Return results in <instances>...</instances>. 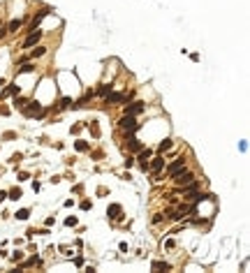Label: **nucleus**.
I'll return each instance as SVG.
<instances>
[{"instance_id":"2f4dec72","label":"nucleus","mask_w":250,"mask_h":273,"mask_svg":"<svg viewBox=\"0 0 250 273\" xmlns=\"http://www.w3.org/2000/svg\"><path fill=\"white\" fill-rule=\"evenodd\" d=\"M7 35V26H0V37H5Z\"/></svg>"},{"instance_id":"bb28decb","label":"nucleus","mask_w":250,"mask_h":273,"mask_svg":"<svg viewBox=\"0 0 250 273\" xmlns=\"http://www.w3.org/2000/svg\"><path fill=\"white\" fill-rule=\"evenodd\" d=\"M65 225H67V227H74V225H77V218H74V215H70L67 220H65Z\"/></svg>"},{"instance_id":"20e7f679","label":"nucleus","mask_w":250,"mask_h":273,"mask_svg":"<svg viewBox=\"0 0 250 273\" xmlns=\"http://www.w3.org/2000/svg\"><path fill=\"white\" fill-rule=\"evenodd\" d=\"M174 181H176V185H181V188H183V185H188L190 181H195V174L183 169V171H178L176 176H174Z\"/></svg>"},{"instance_id":"c85d7f7f","label":"nucleus","mask_w":250,"mask_h":273,"mask_svg":"<svg viewBox=\"0 0 250 273\" xmlns=\"http://www.w3.org/2000/svg\"><path fill=\"white\" fill-rule=\"evenodd\" d=\"M12 259H14V262H21V259H23V252H14V255H12Z\"/></svg>"},{"instance_id":"a878e982","label":"nucleus","mask_w":250,"mask_h":273,"mask_svg":"<svg viewBox=\"0 0 250 273\" xmlns=\"http://www.w3.org/2000/svg\"><path fill=\"white\" fill-rule=\"evenodd\" d=\"M21 158H23V155H21V153H14V155H12V158H9V162H12V164H16V162H19Z\"/></svg>"},{"instance_id":"2eb2a0df","label":"nucleus","mask_w":250,"mask_h":273,"mask_svg":"<svg viewBox=\"0 0 250 273\" xmlns=\"http://www.w3.org/2000/svg\"><path fill=\"white\" fill-rule=\"evenodd\" d=\"M21 26H23V21H21V19H14V21L7 23V32H16Z\"/></svg>"},{"instance_id":"b1692460","label":"nucleus","mask_w":250,"mask_h":273,"mask_svg":"<svg viewBox=\"0 0 250 273\" xmlns=\"http://www.w3.org/2000/svg\"><path fill=\"white\" fill-rule=\"evenodd\" d=\"M72 104H74V102L70 100V97H63V100H60V109H70Z\"/></svg>"},{"instance_id":"f8f14e48","label":"nucleus","mask_w":250,"mask_h":273,"mask_svg":"<svg viewBox=\"0 0 250 273\" xmlns=\"http://www.w3.org/2000/svg\"><path fill=\"white\" fill-rule=\"evenodd\" d=\"M47 14H49V9H42L40 14H37L35 19H32V21H30V30H35V28H37V26H40V23H42V19H44V16H47Z\"/></svg>"},{"instance_id":"7c9ffc66","label":"nucleus","mask_w":250,"mask_h":273,"mask_svg":"<svg viewBox=\"0 0 250 273\" xmlns=\"http://www.w3.org/2000/svg\"><path fill=\"white\" fill-rule=\"evenodd\" d=\"M81 208H83V211H88V208H90V201H88V199L81 201Z\"/></svg>"},{"instance_id":"5701e85b","label":"nucleus","mask_w":250,"mask_h":273,"mask_svg":"<svg viewBox=\"0 0 250 273\" xmlns=\"http://www.w3.org/2000/svg\"><path fill=\"white\" fill-rule=\"evenodd\" d=\"M26 97H16V95H14V107H16V109H23V107H26Z\"/></svg>"},{"instance_id":"7ed1b4c3","label":"nucleus","mask_w":250,"mask_h":273,"mask_svg":"<svg viewBox=\"0 0 250 273\" xmlns=\"http://www.w3.org/2000/svg\"><path fill=\"white\" fill-rule=\"evenodd\" d=\"M183 169H185V160L178 158V160H174V162L167 167V176H169V178H174V176H176L178 171H183Z\"/></svg>"},{"instance_id":"f257e3e1","label":"nucleus","mask_w":250,"mask_h":273,"mask_svg":"<svg viewBox=\"0 0 250 273\" xmlns=\"http://www.w3.org/2000/svg\"><path fill=\"white\" fill-rule=\"evenodd\" d=\"M120 127H123L125 134H134V132L139 130V123L134 121V116H127V114H125L123 118H120Z\"/></svg>"},{"instance_id":"6e6552de","label":"nucleus","mask_w":250,"mask_h":273,"mask_svg":"<svg viewBox=\"0 0 250 273\" xmlns=\"http://www.w3.org/2000/svg\"><path fill=\"white\" fill-rule=\"evenodd\" d=\"M125 100V95L123 93H107L104 95V104H118V102Z\"/></svg>"},{"instance_id":"0eeeda50","label":"nucleus","mask_w":250,"mask_h":273,"mask_svg":"<svg viewBox=\"0 0 250 273\" xmlns=\"http://www.w3.org/2000/svg\"><path fill=\"white\" fill-rule=\"evenodd\" d=\"M141 148H144V144H141L134 134H127V151H130V153H137V151H141Z\"/></svg>"},{"instance_id":"f03ea898","label":"nucleus","mask_w":250,"mask_h":273,"mask_svg":"<svg viewBox=\"0 0 250 273\" xmlns=\"http://www.w3.org/2000/svg\"><path fill=\"white\" fill-rule=\"evenodd\" d=\"M23 116H28V118H32V116H42L44 114V109H42L40 102H26V107H23Z\"/></svg>"},{"instance_id":"393cba45","label":"nucleus","mask_w":250,"mask_h":273,"mask_svg":"<svg viewBox=\"0 0 250 273\" xmlns=\"http://www.w3.org/2000/svg\"><path fill=\"white\" fill-rule=\"evenodd\" d=\"M40 262H42L40 257H30V259H28L26 264H23V268H28V266H35V264H40Z\"/></svg>"},{"instance_id":"ddd939ff","label":"nucleus","mask_w":250,"mask_h":273,"mask_svg":"<svg viewBox=\"0 0 250 273\" xmlns=\"http://www.w3.org/2000/svg\"><path fill=\"white\" fill-rule=\"evenodd\" d=\"M21 197H23V190H21V188H12L9 192H7V199H12V201L21 199Z\"/></svg>"},{"instance_id":"9b49d317","label":"nucleus","mask_w":250,"mask_h":273,"mask_svg":"<svg viewBox=\"0 0 250 273\" xmlns=\"http://www.w3.org/2000/svg\"><path fill=\"white\" fill-rule=\"evenodd\" d=\"M151 158V151H148V148H141V153H139V167H141V171H146V169H148V162H146V160Z\"/></svg>"},{"instance_id":"473e14b6","label":"nucleus","mask_w":250,"mask_h":273,"mask_svg":"<svg viewBox=\"0 0 250 273\" xmlns=\"http://www.w3.org/2000/svg\"><path fill=\"white\" fill-rule=\"evenodd\" d=\"M5 199H7V192H2V190H0V204H2Z\"/></svg>"},{"instance_id":"39448f33","label":"nucleus","mask_w":250,"mask_h":273,"mask_svg":"<svg viewBox=\"0 0 250 273\" xmlns=\"http://www.w3.org/2000/svg\"><path fill=\"white\" fill-rule=\"evenodd\" d=\"M42 39V30H32L30 35L26 37V39H23V49H30V47H35L37 42H40Z\"/></svg>"},{"instance_id":"1a4fd4ad","label":"nucleus","mask_w":250,"mask_h":273,"mask_svg":"<svg viewBox=\"0 0 250 273\" xmlns=\"http://www.w3.org/2000/svg\"><path fill=\"white\" fill-rule=\"evenodd\" d=\"M148 169H151L153 174H160L162 169H165V160H162L160 155H157V158H153V160H151V164H148Z\"/></svg>"},{"instance_id":"4468645a","label":"nucleus","mask_w":250,"mask_h":273,"mask_svg":"<svg viewBox=\"0 0 250 273\" xmlns=\"http://www.w3.org/2000/svg\"><path fill=\"white\" fill-rule=\"evenodd\" d=\"M21 93V88L16 84H12V86H7L5 90H2V97H9V95H19Z\"/></svg>"},{"instance_id":"dca6fc26","label":"nucleus","mask_w":250,"mask_h":273,"mask_svg":"<svg viewBox=\"0 0 250 273\" xmlns=\"http://www.w3.org/2000/svg\"><path fill=\"white\" fill-rule=\"evenodd\" d=\"M151 268H153V271H169L172 266H169L167 262H153V264H151Z\"/></svg>"},{"instance_id":"aec40b11","label":"nucleus","mask_w":250,"mask_h":273,"mask_svg":"<svg viewBox=\"0 0 250 273\" xmlns=\"http://www.w3.org/2000/svg\"><path fill=\"white\" fill-rule=\"evenodd\" d=\"M172 146H174V144H172V139H165V141H162L160 146H157V151H160V153H165V151H169Z\"/></svg>"},{"instance_id":"a211bd4d","label":"nucleus","mask_w":250,"mask_h":273,"mask_svg":"<svg viewBox=\"0 0 250 273\" xmlns=\"http://www.w3.org/2000/svg\"><path fill=\"white\" fill-rule=\"evenodd\" d=\"M28 218H30V211H28V208L16 211V220H28Z\"/></svg>"},{"instance_id":"f3484780","label":"nucleus","mask_w":250,"mask_h":273,"mask_svg":"<svg viewBox=\"0 0 250 273\" xmlns=\"http://www.w3.org/2000/svg\"><path fill=\"white\" fill-rule=\"evenodd\" d=\"M32 69H35V65H32V63H23V65H21V69H19V74H30Z\"/></svg>"},{"instance_id":"412c9836","label":"nucleus","mask_w":250,"mask_h":273,"mask_svg":"<svg viewBox=\"0 0 250 273\" xmlns=\"http://www.w3.org/2000/svg\"><path fill=\"white\" fill-rule=\"evenodd\" d=\"M74 148H77L79 153H83V151H88V141H83V139H79V141L74 144Z\"/></svg>"},{"instance_id":"9d476101","label":"nucleus","mask_w":250,"mask_h":273,"mask_svg":"<svg viewBox=\"0 0 250 273\" xmlns=\"http://www.w3.org/2000/svg\"><path fill=\"white\" fill-rule=\"evenodd\" d=\"M144 111V102H132L130 107H125V114L127 116H137V114H141Z\"/></svg>"},{"instance_id":"423d86ee","label":"nucleus","mask_w":250,"mask_h":273,"mask_svg":"<svg viewBox=\"0 0 250 273\" xmlns=\"http://www.w3.org/2000/svg\"><path fill=\"white\" fill-rule=\"evenodd\" d=\"M107 215H109L111 220H120V215H123V206H120V204H109Z\"/></svg>"},{"instance_id":"c756f323","label":"nucleus","mask_w":250,"mask_h":273,"mask_svg":"<svg viewBox=\"0 0 250 273\" xmlns=\"http://www.w3.org/2000/svg\"><path fill=\"white\" fill-rule=\"evenodd\" d=\"M14 136H16L14 132H5V134H2V139H14Z\"/></svg>"},{"instance_id":"cd10ccee","label":"nucleus","mask_w":250,"mask_h":273,"mask_svg":"<svg viewBox=\"0 0 250 273\" xmlns=\"http://www.w3.org/2000/svg\"><path fill=\"white\" fill-rule=\"evenodd\" d=\"M132 164H134V158H132V155H127V160H125V167L130 169V167H132Z\"/></svg>"},{"instance_id":"6ab92c4d","label":"nucleus","mask_w":250,"mask_h":273,"mask_svg":"<svg viewBox=\"0 0 250 273\" xmlns=\"http://www.w3.org/2000/svg\"><path fill=\"white\" fill-rule=\"evenodd\" d=\"M107 93H111V84H102V86L97 88V95H100V97H104Z\"/></svg>"},{"instance_id":"4be33fe9","label":"nucleus","mask_w":250,"mask_h":273,"mask_svg":"<svg viewBox=\"0 0 250 273\" xmlns=\"http://www.w3.org/2000/svg\"><path fill=\"white\" fill-rule=\"evenodd\" d=\"M44 53H47V47H35L30 56H32V58H40V56H44Z\"/></svg>"}]
</instances>
